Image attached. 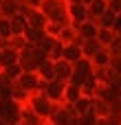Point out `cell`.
Here are the masks:
<instances>
[{"label":"cell","mask_w":121,"mask_h":125,"mask_svg":"<svg viewBox=\"0 0 121 125\" xmlns=\"http://www.w3.org/2000/svg\"><path fill=\"white\" fill-rule=\"evenodd\" d=\"M110 59H112V55L108 53V48H99L90 57V64H93V68H106V66H110Z\"/></svg>","instance_id":"cell-13"},{"label":"cell","mask_w":121,"mask_h":125,"mask_svg":"<svg viewBox=\"0 0 121 125\" xmlns=\"http://www.w3.org/2000/svg\"><path fill=\"white\" fill-rule=\"evenodd\" d=\"M117 15L115 13H110V11H106L99 20H97V26H106V29H115V24H117Z\"/></svg>","instance_id":"cell-26"},{"label":"cell","mask_w":121,"mask_h":125,"mask_svg":"<svg viewBox=\"0 0 121 125\" xmlns=\"http://www.w3.org/2000/svg\"><path fill=\"white\" fill-rule=\"evenodd\" d=\"M20 123H22V125H48V121H46V119H42V116H37L35 112H31L26 105H22Z\"/></svg>","instance_id":"cell-11"},{"label":"cell","mask_w":121,"mask_h":125,"mask_svg":"<svg viewBox=\"0 0 121 125\" xmlns=\"http://www.w3.org/2000/svg\"><path fill=\"white\" fill-rule=\"evenodd\" d=\"M26 108L31 110V112H35L37 116H42V119H51V114H53V108H55V103L48 99V97H44L42 92H35V94H31L29 97V101H26Z\"/></svg>","instance_id":"cell-2"},{"label":"cell","mask_w":121,"mask_h":125,"mask_svg":"<svg viewBox=\"0 0 121 125\" xmlns=\"http://www.w3.org/2000/svg\"><path fill=\"white\" fill-rule=\"evenodd\" d=\"M0 73H4L11 81H15L20 75H22V68H20V64H11V66H7V68H2Z\"/></svg>","instance_id":"cell-27"},{"label":"cell","mask_w":121,"mask_h":125,"mask_svg":"<svg viewBox=\"0 0 121 125\" xmlns=\"http://www.w3.org/2000/svg\"><path fill=\"white\" fill-rule=\"evenodd\" d=\"M110 86H112V88L121 94V75H115V79H112V83H110Z\"/></svg>","instance_id":"cell-33"},{"label":"cell","mask_w":121,"mask_h":125,"mask_svg":"<svg viewBox=\"0 0 121 125\" xmlns=\"http://www.w3.org/2000/svg\"><path fill=\"white\" fill-rule=\"evenodd\" d=\"M90 112L97 116V119H106L110 112H112V108L104 101V99H99V97H93V108H90Z\"/></svg>","instance_id":"cell-14"},{"label":"cell","mask_w":121,"mask_h":125,"mask_svg":"<svg viewBox=\"0 0 121 125\" xmlns=\"http://www.w3.org/2000/svg\"><path fill=\"white\" fill-rule=\"evenodd\" d=\"M90 2H93V0H82V4H86V7H88Z\"/></svg>","instance_id":"cell-37"},{"label":"cell","mask_w":121,"mask_h":125,"mask_svg":"<svg viewBox=\"0 0 121 125\" xmlns=\"http://www.w3.org/2000/svg\"><path fill=\"white\" fill-rule=\"evenodd\" d=\"M79 46H82V55H84L86 59H90V57H93V55H95L99 48H104V46L97 42V37H93V40H84Z\"/></svg>","instance_id":"cell-22"},{"label":"cell","mask_w":121,"mask_h":125,"mask_svg":"<svg viewBox=\"0 0 121 125\" xmlns=\"http://www.w3.org/2000/svg\"><path fill=\"white\" fill-rule=\"evenodd\" d=\"M48 125H55V123H48Z\"/></svg>","instance_id":"cell-40"},{"label":"cell","mask_w":121,"mask_h":125,"mask_svg":"<svg viewBox=\"0 0 121 125\" xmlns=\"http://www.w3.org/2000/svg\"><path fill=\"white\" fill-rule=\"evenodd\" d=\"M35 73H37V77H40L42 81H53V79H55V68H53V62H51V59L42 62Z\"/></svg>","instance_id":"cell-16"},{"label":"cell","mask_w":121,"mask_h":125,"mask_svg":"<svg viewBox=\"0 0 121 125\" xmlns=\"http://www.w3.org/2000/svg\"><path fill=\"white\" fill-rule=\"evenodd\" d=\"M84 92H82V88L77 86V83H66V88H64V103H68V105H73L79 97H82Z\"/></svg>","instance_id":"cell-17"},{"label":"cell","mask_w":121,"mask_h":125,"mask_svg":"<svg viewBox=\"0 0 121 125\" xmlns=\"http://www.w3.org/2000/svg\"><path fill=\"white\" fill-rule=\"evenodd\" d=\"M0 125H9V123H7V121H4V119H0Z\"/></svg>","instance_id":"cell-38"},{"label":"cell","mask_w":121,"mask_h":125,"mask_svg":"<svg viewBox=\"0 0 121 125\" xmlns=\"http://www.w3.org/2000/svg\"><path fill=\"white\" fill-rule=\"evenodd\" d=\"M82 42H73V44H64V51H62V59L71 62V64H77L84 55H82Z\"/></svg>","instance_id":"cell-10"},{"label":"cell","mask_w":121,"mask_h":125,"mask_svg":"<svg viewBox=\"0 0 121 125\" xmlns=\"http://www.w3.org/2000/svg\"><path fill=\"white\" fill-rule=\"evenodd\" d=\"M53 68H55V79L62 81V83H68L71 77H73V64L66 62V59H57L53 62Z\"/></svg>","instance_id":"cell-7"},{"label":"cell","mask_w":121,"mask_h":125,"mask_svg":"<svg viewBox=\"0 0 121 125\" xmlns=\"http://www.w3.org/2000/svg\"><path fill=\"white\" fill-rule=\"evenodd\" d=\"M20 112H22V105L11 101V99H2L0 101V119H4L9 125H18L20 123Z\"/></svg>","instance_id":"cell-3"},{"label":"cell","mask_w":121,"mask_h":125,"mask_svg":"<svg viewBox=\"0 0 121 125\" xmlns=\"http://www.w3.org/2000/svg\"><path fill=\"white\" fill-rule=\"evenodd\" d=\"M0 37H4V40L11 37V24H9V18H0Z\"/></svg>","instance_id":"cell-28"},{"label":"cell","mask_w":121,"mask_h":125,"mask_svg":"<svg viewBox=\"0 0 121 125\" xmlns=\"http://www.w3.org/2000/svg\"><path fill=\"white\" fill-rule=\"evenodd\" d=\"M18 125H22V123H18Z\"/></svg>","instance_id":"cell-42"},{"label":"cell","mask_w":121,"mask_h":125,"mask_svg":"<svg viewBox=\"0 0 121 125\" xmlns=\"http://www.w3.org/2000/svg\"><path fill=\"white\" fill-rule=\"evenodd\" d=\"M11 64H18V51H13L9 46L0 48V70L7 68V66H11Z\"/></svg>","instance_id":"cell-18"},{"label":"cell","mask_w":121,"mask_h":125,"mask_svg":"<svg viewBox=\"0 0 121 125\" xmlns=\"http://www.w3.org/2000/svg\"><path fill=\"white\" fill-rule=\"evenodd\" d=\"M64 88H66V83L53 79V81H42L40 92H42L44 97H48L53 103H64Z\"/></svg>","instance_id":"cell-4"},{"label":"cell","mask_w":121,"mask_h":125,"mask_svg":"<svg viewBox=\"0 0 121 125\" xmlns=\"http://www.w3.org/2000/svg\"><path fill=\"white\" fill-rule=\"evenodd\" d=\"M9 24H11V35H24V31H26V18L22 15V13H18V15H13L11 20H9Z\"/></svg>","instance_id":"cell-19"},{"label":"cell","mask_w":121,"mask_h":125,"mask_svg":"<svg viewBox=\"0 0 121 125\" xmlns=\"http://www.w3.org/2000/svg\"><path fill=\"white\" fill-rule=\"evenodd\" d=\"M4 46H7V40H4V37H0V48H4Z\"/></svg>","instance_id":"cell-36"},{"label":"cell","mask_w":121,"mask_h":125,"mask_svg":"<svg viewBox=\"0 0 121 125\" xmlns=\"http://www.w3.org/2000/svg\"><path fill=\"white\" fill-rule=\"evenodd\" d=\"M15 83H18L24 92H29V94H35V92H40V88H42V79L37 77V73H22V75L15 79Z\"/></svg>","instance_id":"cell-6"},{"label":"cell","mask_w":121,"mask_h":125,"mask_svg":"<svg viewBox=\"0 0 121 125\" xmlns=\"http://www.w3.org/2000/svg\"><path fill=\"white\" fill-rule=\"evenodd\" d=\"M7 46L20 53V51H24V48L29 46V42H26V37H24V35H11V37L7 40Z\"/></svg>","instance_id":"cell-25"},{"label":"cell","mask_w":121,"mask_h":125,"mask_svg":"<svg viewBox=\"0 0 121 125\" xmlns=\"http://www.w3.org/2000/svg\"><path fill=\"white\" fill-rule=\"evenodd\" d=\"M93 75H95V79H97L99 86H110L112 79H115V73L110 70V66H106V68H93Z\"/></svg>","instance_id":"cell-15"},{"label":"cell","mask_w":121,"mask_h":125,"mask_svg":"<svg viewBox=\"0 0 121 125\" xmlns=\"http://www.w3.org/2000/svg\"><path fill=\"white\" fill-rule=\"evenodd\" d=\"M90 108H93V97H86V94H82V97L73 103V110L77 112V116H82V114L90 112Z\"/></svg>","instance_id":"cell-23"},{"label":"cell","mask_w":121,"mask_h":125,"mask_svg":"<svg viewBox=\"0 0 121 125\" xmlns=\"http://www.w3.org/2000/svg\"><path fill=\"white\" fill-rule=\"evenodd\" d=\"M0 18H2V13H0Z\"/></svg>","instance_id":"cell-41"},{"label":"cell","mask_w":121,"mask_h":125,"mask_svg":"<svg viewBox=\"0 0 121 125\" xmlns=\"http://www.w3.org/2000/svg\"><path fill=\"white\" fill-rule=\"evenodd\" d=\"M115 33L121 37V20H117V24H115Z\"/></svg>","instance_id":"cell-35"},{"label":"cell","mask_w":121,"mask_h":125,"mask_svg":"<svg viewBox=\"0 0 121 125\" xmlns=\"http://www.w3.org/2000/svg\"><path fill=\"white\" fill-rule=\"evenodd\" d=\"M40 11L44 13V18H46L48 22H55V24H62V26H68V24H71V18H68V2H66V0H42Z\"/></svg>","instance_id":"cell-1"},{"label":"cell","mask_w":121,"mask_h":125,"mask_svg":"<svg viewBox=\"0 0 121 125\" xmlns=\"http://www.w3.org/2000/svg\"><path fill=\"white\" fill-rule=\"evenodd\" d=\"M88 77H93V64H90V59L82 57L77 64H73V77H71V83H77V86L82 88V83H84Z\"/></svg>","instance_id":"cell-5"},{"label":"cell","mask_w":121,"mask_h":125,"mask_svg":"<svg viewBox=\"0 0 121 125\" xmlns=\"http://www.w3.org/2000/svg\"><path fill=\"white\" fill-rule=\"evenodd\" d=\"M108 53H110L112 57H119V55H121V37H119V35H117V37L112 40V44L108 46Z\"/></svg>","instance_id":"cell-29"},{"label":"cell","mask_w":121,"mask_h":125,"mask_svg":"<svg viewBox=\"0 0 121 125\" xmlns=\"http://www.w3.org/2000/svg\"><path fill=\"white\" fill-rule=\"evenodd\" d=\"M60 31H62V24H55V22H48V24H46V29H44V33H46V35H51V37H55V40H57Z\"/></svg>","instance_id":"cell-30"},{"label":"cell","mask_w":121,"mask_h":125,"mask_svg":"<svg viewBox=\"0 0 121 125\" xmlns=\"http://www.w3.org/2000/svg\"><path fill=\"white\" fill-rule=\"evenodd\" d=\"M26 4H29L31 9H40V4H42V0H26Z\"/></svg>","instance_id":"cell-34"},{"label":"cell","mask_w":121,"mask_h":125,"mask_svg":"<svg viewBox=\"0 0 121 125\" xmlns=\"http://www.w3.org/2000/svg\"><path fill=\"white\" fill-rule=\"evenodd\" d=\"M68 18H71V24H73V26L86 22V20H88V9H86V4H82V2L68 4Z\"/></svg>","instance_id":"cell-8"},{"label":"cell","mask_w":121,"mask_h":125,"mask_svg":"<svg viewBox=\"0 0 121 125\" xmlns=\"http://www.w3.org/2000/svg\"><path fill=\"white\" fill-rule=\"evenodd\" d=\"M88 20H93V22H97L106 11H108V4H106V0H93L88 7Z\"/></svg>","instance_id":"cell-12"},{"label":"cell","mask_w":121,"mask_h":125,"mask_svg":"<svg viewBox=\"0 0 121 125\" xmlns=\"http://www.w3.org/2000/svg\"><path fill=\"white\" fill-rule=\"evenodd\" d=\"M106 4H108V11L115 13V15L119 18V13H121V0H106Z\"/></svg>","instance_id":"cell-31"},{"label":"cell","mask_w":121,"mask_h":125,"mask_svg":"<svg viewBox=\"0 0 121 125\" xmlns=\"http://www.w3.org/2000/svg\"><path fill=\"white\" fill-rule=\"evenodd\" d=\"M0 13H2V18H13V15H18L20 13V4L15 2V0H4L2 4H0Z\"/></svg>","instance_id":"cell-24"},{"label":"cell","mask_w":121,"mask_h":125,"mask_svg":"<svg viewBox=\"0 0 121 125\" xmlns=\"http://www.w3.org/2000/svg\"><path fill=\"white\" fill-rule=\"evenodd\" d=\"M57 40H60L62 44H73V42H82V40L77 37V31H75V26H73V24H68V26H62V31H60V35H57Z\"/></svg>","instance_id":"cell-20"},{"label":"cell","mask_w":121,"mask_h":125,"mask_svg":"<svg viewBox=\"0 0 121 125\" xmlns=\"http://www.w3.org/2000/svg\"><path fill=\"white\" fill-rule=\"evenodd\" d=\"M110 70H112L115 75H121V55L110 59Z\"/></svg>","instance_id":"cell-32"},{"label":"cell","mask_w":121,"mask_h":125,"mask_svg":"<svg viewBox=\"0 0 121 125\" xmlns=\"http://www.w3.org/2000/svg\"><path fill=\"white\" fill-rule=\"evenodd\" d=\"M2 2H4V0H0V4H2Z\"/></svg>","instance_id":"cell-39"},{"label":"cell","mask_w":121,"mask_h":125,"mask_svg":"<svg viewBox=\"0 0 121 125\" xmlns=\"http://www.w3.org/2000/svg\"><path fill=\"white\" fill-rule=\"evenodd\" d=\"M97 22H93V20H86V22H82V24H77L75 26V31H77V37L84 42V40H93V37H97Z\"/></svg>","instance_id":"cell-9"},{"label":"cell","mask_w":121,"mask_h":125,"mask_svg":"<svg viewBox=\"0 0 121 125\" xmlns=\"http://www.w3.org/2000/svg\"><path fill=\"white\" fill-rule=\"evenodd\" d=\"M115 37H117L115 29H106V26H99V29H97V42H99L104 48H108Z\"/></svg>","instance_id":"cell-21"}]
</instances>
